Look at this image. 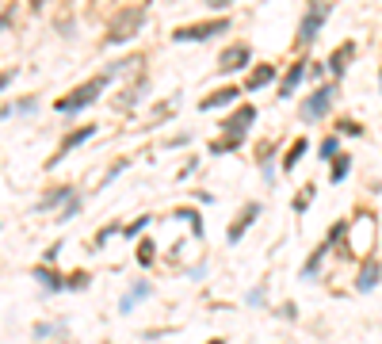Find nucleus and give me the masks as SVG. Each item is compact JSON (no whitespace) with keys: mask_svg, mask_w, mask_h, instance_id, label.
<instances>
[{"mask_svg":"<svg viewBox=\"0 0 382 344\" xmlns=\"http://www.w3.org/2000/svg\"><path fill=\"white\" fill-rule=\"evenodd\" d=\"M108 80H111V77L103 73V77L88 80V85H80V88H73L69 96H61V100L54 103V111H58V115H77V111H85L88 103H96V100H100V92L108 88Z\"/></svg>","mask_w":382,"mask_h":344,"instance_id":"f257e3e1","label":"nucleus"},{"mask_svg":"<svg viewBox=\"0 0 382 344\" xmlns=\"http://www.w3.org/2000/svg\"><path fill=\"white\" fill-rule=\"evenodd\" d=\"M142 27H145V12H142V8H126V12H119L115 20L108 23V35H103V43H108V46H123V43H130V38H134Z\"/></svg>","mask_w":382,"mask_h":344,"instance_id":"f03ea898","label":"nucleus"},{"mask_svg":"<svg viewBox=\"0 0 382 344\" xmlns=\"http://www.w3.org/2000/svg\"><path fill=\"white\" fill-rule=\"evenodd\" d=\"M329 12H332L329 0H310V4H306V15H302V23H298V46H310L314 38L321 35Z\"/></svg>","mask_w":382,"mask_h":344,"instance_id":"7ed1b4c3","label":"nucleus"},{"mask_svg":"<svg viewBox=\"0 0 382 344\" xmlns=\"http://www.w3.org/2000/svg\"><path fill=\"white\" fill-rule=\"evenodd\" d=\"M332 96H337V80H329V85H321L318 92L306 96V103H302V122L325 119V115H329V108H332Z\"/></svg>","mask_w":382,"mask_h":344,"instance_id":"20e7f679","label":"nucleus"},{"mask_svg":"<svg viewBox=\"0 0 382 344\" xmlns=\"http://www.w3.org/2000/svg\"><path fill=\"white\" fill-rule=\"evenodd\" d=\"M222 31H230V20H207V23H191V27L172 31L176 43H207V38H218Z\"/></svg>","mask_w":382,"mask_h":344,"instance_id":"39448f33","label":"nucleus"},{"mask_svg":"<svg viewBox=\"0 0 382 344\" xmlns=\"http://www.w3.org/2000/svg\"><path fill=\"white\" fill-rule=\"evenodd\" d=\"M249 62H253V50H249L245 43H233V46H226V50L218 54V69L222 73H237V69H245Z\"/></svg>","mask_w":382,"mask_h":344,"instance_id":"423d86ee","label":"nucleus"},{"mask_svg":"<svg viewBox=\"0 0 382 344\" xmlns=\"http://www.w3.org/2000/svg\"><path fill=\"white\" fill-rule=\"evenodd\" d=\"M253 119H256V108H237L230 115V119L222 122V134H230V138H241V142H245V134H249V127H253Z\"/></svg>","mask_w":382,"mask_h":344,"instance_id":"0eeeda50","label":"nucleus"},{"mask_svg":"<svg viewBox=\"0 0 382 344\" xmlns=\"http://www.w3.org/2000/svg\"><path fill=\"white\" fill-rule=\"evenodd\" d=\"M92 134H96V122H85V127H77V130H73V134H65V138H61V145H58V153H54V161H50V165H58L61 157H69V153L77 150V145H85V142H88V138H92Z\"/></svg>","mask_w":382,"mask_h":344,"instance_id":"6e6552de","label":"nucleus"},{"mask_svg":"<svg viewBox=\"0 0 382 344\" xmlns=\"http://www.w3.org/2000/svg\"><path fill=\"white\" fill-rule=\"evenodd\" d=\"M306 69H310V62H306V57H298V62L291 65L287 73H283V80H279V96H283V100H291V92H295V88L302 85Z\"/></svg>","mask_w":382,"mask_h":344,"instance_id":"1a4fd4ad","label":"nucleus"},{"mask_svg":"<svg viewBox=\"0 0 382 344\" xmlns=\"http://www.w3.org/2000/svg\"><path fill=\"white\" fill-rule=\"evenodd\" d=\"M379 280H382V260H367V264L360 268V275H355V291H360V294L375 291Z\"/></svg>","mask_w":382,"mask_h":344,"instance_id":"9d476101","label":"nucleus"},{"mask_svg":"<svg viewBox=\"0 0 382 344\" xmlns=\"http://www.w3.org/2000/svg\"><path fill=\"white\" fill-rule=\"evenodd\" d=\"M256 218H260V203H249V207H245V210H241V215H237V222L230 226V234H226V237H230V245H237L241 237H245V229L253 226Z\"/></svg>","mask_w":382,"mask_h":344,"instance_id":"9b49d317","label":"nucleus"},{"mask_svg":"<svg viewBox=\"0 0 382 344\" xmlns=\"http://www.w3.org/2000/svg\"><path fill=\"white\" fill-rule=\"evenodd\" d=\"M237 96H241V88H233V85H230V88H214V92H210L207 100L199 103V111H218V108H230V103L237 100Z\"/></svg>","mask_w":382,"mask_h":344,"instance_id":"f8f14e48","label":"nucleus"},{"mask_svg":"<svg viewBox=\"0 0 382 344\" xmlns=\"http://www.w3.org/2000/svg\"><path fill=\"white\" fill-rule=\"evenodd\" d=\"M352 57H355V43H340L337 54L329 57V73H332V77H344V73H348V62H352Z\"/></svg>","mask_w":382,"mask_h":344,"instance_id":"ddd939ff","label":"nucleus"},{"mask_svg":"<svg viewBox=\"0 0 382 344\" xmlns=\"http://www.w3.org/2000/svg\"><path fill=\"white\" fill-rule=\"evenodd\" d=\"M35 280H38V283H43V287H46V291H50V294H61V291H65V287H69V280H61V275H58V272H54V268H50V264H46V268H35Z\"/></svg>","mask_w":382,"mask_h":344,"instance_id":"4468645a","label":"nucleus"},{"mask_svg":"<svg viewBox=\"0 0 382 344\" xmlns=\"http://www.w3.org/2000/svg\"><path fill=\"white\" fill-rule=\"evenodd\" d=\"M145 92H149V80H134V85H130L126 92L115 100V111H130V103H138Z\"/></svg>","mask_w":382,"mask_h":344,"instance_id":"2eb2a0df","label":"nucleus"},{"mask_svg":"<svg viewBox=\"0 0 382 344\" xmlns=\"http://www.w3.org/2000/svg\"><path fill=\"white\" fill-rule=\"evenodd\" d=\"M272 77H275V69H272V65H256V69L253 73H249V80H245V88H249V92H260V88H267V85H272Z\"/></svg>","mask_w":382,"mask_h":344,"instance_id":"dca6fc26","label":"nucleus"},{"mask_svg":"<svg viewBox=\"0 0 382 344\" xmlns=\"http://www.w3.org/2000/svg\"><path fill=\"white\" fill-rule=\"evenodd\" d=\"M65 199H73V187L69 184H58V187H50V192L43 195V203H38L35 210H54L58 203H65Z\"/></svg>","mask_w":382,"mask_h":344,"instance_id":"f3484780","label":"nucleus"},{"mask_svg":"<svg viewBox=\"0 0 382 344\" xmlns=\"http://www.w3.org/2000/svg\"><path fill=\"white\" fill-rule=\"evenodd\" d=\"M149 291H153V287L149 283H134V287H130V294H126V299L123 302H119V310H123V314H130V310H134V302H142V299H149Z\"/></svg>","mask_w":382,"mask_h":344,"instance_id":"a211bd4d","label":"nucleus"},{"mask_svg":"<svg viewBox=\"0 0 382 344\" xmlns=\"http://www.w3.org/2000/svg\"><path fill=\"white\" fill-rule=\"evenodd\" d=\"M306 150H310V142H306V138H298V142H295V145H291V150H287V153H283V172H291V169H295V165H298V161H302V157H306Z\"/></svg>","mask_w":382,"mask_h":344,"instance_id":"6ab92c4d","label":"nucleus"},{"mask_svg":"<svg viewBox=\"0 0 382 344\" xmlns=\"http://www.w3.org/2000/svg\"><path fill=\"white\" fill-rule=\"evenodd\" d=\"M325 252H329V241H325V245H318V249L310 252V260H306V268H302V280H314V275H318V268H321Z\"/></svg>","mask_w":382,"mask_h":344,"instance_id":"aec40b11","label":"nucleus"},{"mask_svg":"<svg viewBox=\"0 0 382 344\" xmlns=\"http://www.w3.org/2000/svg\"><path fill=\"white\" fill-rule=\"evenodd\" d=\"M35 108H38V100H35V96H23V100H15V103H4V119H12L15 111H20V115H31Z\"/></svg>","mask_w":382,"mask_h":344,"instance_id":"412c9836","label":"nucleus"},{"mask_svg":"<svg viewBox=\"0 0 382 344\" xmlns=\"http://www.w3.org/2000/svg\"><path fill=\"white\" fill-rule=\"evenodd\" d=\"M348 172H352V157H348V153H340V157L332 161L329 180H332V184H340V180H348Z\"/></svg>","mask_w":382,"mask_h":344,"instance_id":"4be33fe9","label":"nucleus"},{"mask_svg":"<svg viewBox=\"0 0 382 344\" xmlns=\"http://www.w3.org/2000/svg\"><path fill=\"white\" fill-rule=\"evenodd\" d=\"M318 153H321V161H337V157H340V138H337V134H332V138H325Z\"/></svg>","mask_w":382,"mask_h":344,"instance_id":"5701e85b","label":"nucleus"},{"mask_svg":"<svg viewBox=\"0 0 382 344\" xmlns=\"http://www.w3.org/2000/svg\"><path fill=\"white\" fill-rule=\"evenodd\" d=\"M233 150H241V138L222 134V142H210V153H233Z\"/></svg>","mask_w":382,"mask_h":344,"instance_id":"b1692460","label":"nucleus"},{"mask_svg":"<svg viewBox=\"0 0 382 344\" xmlns=\"http://www.w3.org/2000/svg\"><path fill=\"white\" fill-rule=\"evenodd\" d=\"M310 199H314V184L295 195V215H306V210H310Z\"/></svg>","mask_w":382,"mask_h":344,"instance_id":"393cba45","label":"nucleus"},{"mask_svg":"<svg viewBox=\"0 0 382 344\" xmlns=\"http://www.w3.org/2000/svg\"><path fill=\"white\" fill-rule=\"evenodd\" d=\"M176 218H184V222H191V229H195V237H203V218L195 215V210H176Z\"/></svg>","mask_w":382,"mask_h":344,"instance_id":"a878e982","label":"nucleus"},{"mask_svg":"<svg viewBox=\"0 0 382 344\" xmlns=\"http://www.w3.org/2000/svg\"><path fill=\"white\" fill-rule=\"evenodd\" d=\"M153 252H157V249H153V241H142V249H138V264L149 268L153 264Z\"/></svg>","mask_w":382,"mask_h":344,"instance_id":"bb28decb","label":"nucleus"},{"mask_svg":"<svg viewBox=\"0 0 382 344\" xmlns=\"http://www.w3.org/2000/svg\"><path fill=\"white\" fill-rule=\"evenodd\" d=\"M145 226H149V215H142V218H138V222H130V226L123 229V237H130V241H134V237H138V234H142V229H145Z\"/></svg>","mask_w":382,"mask_h":344,"instance_id":"cd10ccee","label":"nucleus"},{"mask_svg":"<svg viewBox=\"0 0 382 344\" xmlns=\"http://www.w3.org/2000/svg\"><path fill=\"white\" fill-rule=\"evenodd\" d=\"M126 165H130V161H126V157H123V161H115V165H111V169H108V176H103V180H100V187H108V184H111V180H115V176H119V172H126Z\"/></svg>","mask_w":382,"mask_h":344,"instance_id":"c85d7f7f","label":"nucleus"},{"mask_svg":"<svg viewBox=\"0 0 382 344\" xmlns=\"http://www.w3.org/2000/svg\"><path fill=\"white\" fill-rule=\"evenodd\" d=\"M77 215H80V195H73V199H69V207H65L58 218H61V222H69V218H77Z\"/></svg>","mask_w":382,"mask_h":344,"instance_id":"c756f323","label":"nucleus"},{"mask_svg":"<svg viewBox=\"0 0 382 344\" xmlns=\"http://www.w3.org/2000/svg\"><path fill=\"white\" fill-rule=\"evenodd\" d=\"M337 127H340V134H352V138L363 134V127H360V122H352V119H340Z\"/></svg>","mask_w":382,"mask_h":344,"instance_id":"7c9ffc66","label":"nucleus"},{"mask_svg":"<svg viewBox=\"0 0 382 344\" xmlns=\"http://www.w3.org/2000/svg\"><path fill=\"white\" fill-rule=\"evenodd\" d=\"M69 287H73V291H85V287H88V272H77V275H69Z\"/></svg>","mask_w":382,"mask_h":344,"instance_id":"2f4dec72","label":"nucleus"},{"mask_svg":"<svg viewBox=\"0 0 382 344\" xmlns=\"http://www.w3.org/2000/svg\"><path fill=\"white\" fill-rule=\"evenodd\" d=\"M245 302H249V306H264V287H253Z\"/></svg>","mask_w":382,"mask_h":344,"instance_id":"473e14b6","label":"nucleus"},{"mask_svg":"<svg viewBox=\"0 0 382 344\" xmlns=\"http://www.w3.org/2000/svg\"><path fill=\"white\" fill-rule=\"evenodd\" d=\"M111 234H119V226H103V229H100V237H96V245H108V237H111Z\"/></svg>","mask_w":382,"mask_h":344,"instance_id":"72a5a7b5","label":"nucleus"},{"mask_svg":"<svg viewBox=\"0 0 382 344\" xmlns=\"http://www.w3.org/2000/svg\"><path fill=\"white\" fill-rule=\"evenodd\" d=\"M54 333H58L54 325H35V337H54Z\"/></svg>","mask_w":382,"mask_h":344,"instance_id":"f704fd0d","label":"nucleus"},{"mask_svg":"<svg viewBox=\"0 0 382 344\" xmlns=\"http://www.w3.org/2000/svg\"><path fill=\"white\" fill-rule=\"evenodd\" d=\"M195 169H199V161H188V165H184V172H180V180H188Z\"/></svg>","mask_w":382,"mask_h":344,"instance_id":"c9c22d12","label":"nucleus"},{"mask_svg":"<svg viewBox=\"0 0 382 344\" xmlns=\"http://www.w3.org/2000/svg\"><path fill=\"white\" fill-rule=\"evenodd\" d=\"M207 4H214V8H226V4H233V0H207Z\"/></svg>","mask_w":382,"mask_h":344,"instance_id":"e433bc0d","label":"nucleus"},{"mask_svg":"<svg viewBox=\"0 0 382 344\" xmlns=\"http://www.w3.org/2000/svg\"><path fill=\"white\" fill-rule=\"evenodd\" d=\"M31 12H43V0H31Z\"/></svg>","mask_w":382,"mask_h":344,"instance_id":"4c0bfd02","label":"nucleus"},{"mask_svg":"<svg viewBox=\"0 0 382 344\" xmlns=\"http://www.w3.org/2000/svg\"><path fill=\"white\" fill-rule=\"evenodd\" d=\"M207 344H226V341H207Z\"/></svg>","mask_w":382,"mask_h":344,"instance_id":"58836bf2","label":"nucleus"},{"mask_svg":"<svg viewBox=\"0 0 382 344\" xmlns=\"http://www.w3.org/2000/svg\"><path fill=\"white\" fill-rule=\"evenodd\" d=\"M379 85H382V73H379Z\"/></svg>","mask_w":382,"mask_h":344,"instance_id":"ea45409f","label":"nucleus"}]
</instances>
